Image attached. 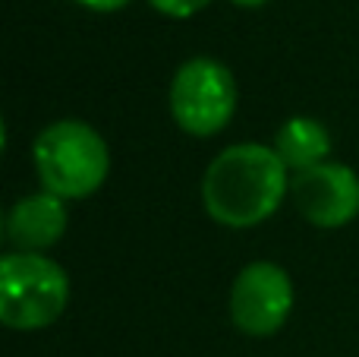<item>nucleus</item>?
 <instances>
[{"label":"nucleus","instance_id":"nucleus-11","mask_svg":"<svg viewBox=\"0 0 359 357\" xmlns=\"http://www.w3.org/2000/svg\"><path fill=\"white\" fill-rule=\"evenodd\" d=\"M236 6H262V4H268V0H233Z\"/></svg>","mask_w":359,"mask_h":357},{"label":"nucleus","instance_id":"nucleus-7","mask_svg":"<svg viewBox=\"0 0 359 357\" xmlns=\"http://www.w3.org/2000/svg\"><path fill=\"white\" fill-rule=\"evenodd\" d=\"M67 200L41 190L13 202L4 221V234L13 244V253H41L67 234Z\"/></svg>","mask_w":359,"mask_h":357},{"label":"nucleus","instance_id":"nucleus-5","mask_svg":"<svg viewBox=\"0 0 359 357\" xmlns=\"http://www.w3.org/2000/svg\"><path fill=\"white\" fill-rule=\"evenodd\" d=\"M293 310V282L284 266L259 259L240 269L230 288V320L243 335L268 339L280 332Z\"/></svg>","mask_w":359,"mask_h":357},{"label":"nucleus","instance_id":"nucleus-8","mask_svg":"<svg viewBox=\"0 0 359 357\" xmlns=\"http://www.w3.org/2000/svg\"><path fill=\"white\" fill-rule=\"evenodd\" d=\"M274 152H278V158L287 164L290 174H299V171H309V168H316V164L328 162L331 136L322 120L290 117L274 133Z\"/></svg>","mask_w":359,"mask_h":357},{"label":"nucleus","instance_id":"nucleus-4","mask_svg":"<svg viewBox=\"0 0 359 357\" xmlns=\"http://www.w3.org/2000/svg\"><path fill=\"white\" fill-rule=\"evenodd\" d=\"M170 117L189 136H217L236 111L233 73L215 57H189L170 79Z\"/></svg>","mask_w":359,"mask_h":357},{"label":"nucleus","instance_id":"nucleus-1","mask_svg":"<svg viewBox=\"0 0 359 357\" xmlns=\"http://www.w3.org/2000/svg\"><path fill=\"white\" fill-rule=\"evenodd\" d=\"M290 193V171L274 145L236 143L211 158L202 177L205 212L224 228H255L268 221Z\"/></svg>","mask_w":359,"mask_h":357},{"label":"nucleus","instance_id":"nucleus-6","mask_svg":"<svg viewBox=\"0 0 359 357\" xmlns=\"http://www.w3.org/2000/svg\"><path fill=\"white\" fill-rule=\"evenodd\" d=\"M290 196L316 228H344L359 215V174L341 162H325L290 174Z\"/></svg>","mask_w":359,"mask_h":357},{"label":"nucleus","instance_id":"nucleus-9","mask_svg":"<svg viewBox=\"0 0 359 357\" xmlns=\"http://www.w3.org/2000/svg\"><path fill=\"white\" fill-rule=\"evenodd\" d=\"M149 4L155 6L158 13H164V16L186 19V16H192V13L205 10V6H208L211 0H149Z\"/></svg>","mask_w":359,"mask_h":357},{"label":"nucleus","instance_id":"nucleus-3","mask_svg":"<svg viewBox=\"0 0 359 357\" xmlns=\"http://www.w3.org/2000/svg\"><path fill=\"white\" fill-rule=\"evenodd\" d=\"M69 278L44 253H6L0 259V320L16 332H38L60 320Z\"/></svg>","mask_w":359,"mask_h":357},{"label":"nucleus","instance_id":"nucleus-10","mask_svg":"<svg viewBox=\"0 0 359 357\" xmlns=\"http://www.w3.org/2000/svg\"><path fill=\"white\" fill-rule=\"evenodd\" d=\"M76 4L88 6V10H95V13H114V10H120V6H126L130 0H76Z\"/></svg>","mask_w":359,"mask_h":357},{"label":"nucleus","instance_id":"nucleus-2","mask_svg":"<svg viewBox=\"0 0 359 357\" xmlns=\"http://www.w3.org/2000/svg\"><path fill=\"white\" fill-rule=\"evenodd\" d=\"M38 181L60 200H86L111 171V152L95 126L86 120H57L35 136L32 145Z\"/></svg>","mask_w":359,"mask_h":357}]
</instances>
